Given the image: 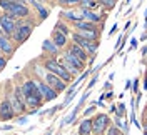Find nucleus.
<instances>
[{
  "label": "nucleus",
  "mask_w": 147,
  "mask_h": 135,
  "mask_svg": "<svg viewBox=\"0 0 147 135\" xmlns=\"http://www.w3.org/2000/svg\"><path fill=\"white\" fill-rule=\"evenodd\" d=\"M0 25H2V30H3V34L5 35H12L13 32H15V28H17V22H15V18L12 17L10 13H2L0 15Z\"/></svg>",
  "instance_id": "6"
},
{
  "label": "nucleus",
  "mask_w": 147,
  "mask_h": 135,
  "mask_svg": "<svg viewBox=\"0 0 147 135\" xmlns=\"http://www.w3.org/2000/svg\"><path fill=\"white\" fill-rule=\"evenodd\" d=\"M115 32H117V25H114V27H112V30H110V34H109V35H114Z\"/></svg>",
  "instance_id": "38"
},
{
  "label": "nucleus",
  "mask_w": 147,
  "mask_h": 135,
  "mask_svg": "<svg viewBox=\"0 0 147 135\" xmlns=\"http://www.w3.org/2000/svg\"><path fill=\"white\" fill-rule=\"evenodd\" d=\"M64 18L67 20H72V22H79V20H84L82 15H80V12H75V10H69V12H62L60 13Z\"/></svg>",
  "instance_id": "20"
},
{
  "label": "nucleus",
  "mask_w": 147,
  "mask_h": 135,
  "mask_svg": "<svg viewBox=\"0 0 147 135\" xmlns=\"http://www.w3.org/2000/svg\"><path fill=\"white\" fill-rule=\"evenodd\" d=\"M77 34L87 40H94V42L99 40V30H79Z\"/></svg>",
  "instance_id": "19"
},
{
  "label": "nucleus",
  "mask_w": 147,
  "mask_h": 135,
  "mask_svg": "<svg viewBox=\"0 0 147 135\" xmlns=\"http://www.w3.org/2000/svg\"><path fill=\"white\" fill-rule=\"evenodd\" d=\"M92 134V120H82L79 125V135H90Z\"/></svg>",
  "instance_id": "18"
},
{
  "label": "nucleus",
  "mask_w": 147,
  "mask_h": 135,
  "mask_svg": "<svg viewBox=\"0 0 147 135\" xmlns=\"http://www.w3.org/2000/svg\"><path fill=\"white\" fill-rule=\"evenodd\" d=\"M37 87L40 90V95L44 100H55L57 99V92H55L49 83H42V82H37Z\"/></svg>",
  "instance_id": "10"
},
{
  "label": "nucleus",
  "mask_w": 147,
  "mask_h": 135,
  "mask_svg": "<svg viewBox=\"0 0 147 135\" xmlns=\"http://www.w3.org/2000/svg\"><path fill=\"white\" fill-rule=\"evenodd\" d=\"M79 108H80V107L77 105V108H75V110H72V114H70V115H69V117H67V118L64 120L65 124H70V122H72L74 118H75V115H77V110H79Z\"/></svg>",
  "instance_id": "27"
},
{
  "label": "nucleus",
  "mask_w": 147,
  "mask_h": 135,
  "mask_svg": "<svg viewBox=\"0 0 147 135\" xmlns=\"http://www.w3.org/2000/svg\"><path fill=\"white\" fill-rule=\"evenodd\" d=\"M22 93H24V97H25V103L30 105V107H38V105H42V95H40V90L37 87V82L35 80H28L25 82L22 87Z\"/></svg>",
  "instance_id": "1"
},
{
  "label": "nucleus",
  "mask_w": 147,
  "mask_h": 135,
  "mask_svg": "<svg viewBox=\"0 0 147 135\" xmlns=\"http://www.w3.org/2000/svg\"><path fill=\"white\" fill-rule=\"evenodd\" d=\"M99 3H100V5H104L105 9H112V7L117 3V0H99Z\"/></svg>",
  "instance_id": "26"
},
{
  "label": "nucleus",
  "mask_w": 147,
  "mask_h": 135,
  "mask_svg": "<svg viewBox=\"0 0 147 135\" xmlns=\"http://www.w3.org/2000/svg\"><path fill=\"white\" fill-rule=\"evenodd\" d=\"M5 65H7V58L5 57H0V72L5 69Z\"/></svg>",
  "instance_id": "31"
},
{
  "label": "nucleus",
  "mask_w": 147,
  "mask_h": 135,
  "mask_svg": "<svg viewBox=\"0 0 147 135\" xmlns=\"http://www.w3.org/2000/svg\"><path fill=\"white\" fill-rule=\"evenodd\" d=\"M115 114H117V117H124V114H125V105L124 103H120L117 110H115Z\"/></svg>",
  "instance_id": "28"
},
{
  "label": "nucleus",
  "mask_w": 147,
  "mask_h": 135,
  "mask_svg": "<svg viewBox=\"0 0 147 135\" xmlns=\"http://www.w3.org/2000/svg\"><path fill=\"white\" fill-rule=\"evenodd\" d=\"M110 125V118L107 114H97L92 120V134L94 135H105L107 127Z\"/></svg>",
  "instance_id": "4"
},
{
  "label": "nucleus",
  "mask_w": 147,
  "mask_h": 135,
  "mask_svg": "<svg viewBox=\"0 0 147 135\" xmlns=\"http://www.w3.org/2000/svg\"><path fill=\"white\" fill-rule=\"evenodd\" d=\"M45 82L55 90V92H57V93H59V92H64V90L67 89V82L62 80L60 77H57V75L52 73V72H47L45 73Z\"/></svg>",
  "instance_id": "8"
},
{
  "label": "nucleus",
  "mask_w": 147,
  "mask_h": 135,
  "mask_svg": "<svg viewBox=\"0 0 147 135\" xmlns=\"http://www.w3.org/2000/svg\"><path fill=\"white\" fill-rule=\"evenodd\" d=\"M13 115H15V112L10 105L9 99L2 100V103H0V120H12Z\"/></svg>",
  "instance_id": "11"
},
{
  "label": "nucleus",
  "mask_w": 147,
  "mask_h": 135,
  "mask_svg": "<svg viewBox=\"0 0 147 135\" xmlns=\"http://www.w3.org/2000/svg\"><path fill=\"white\" fill-rule=\"evenodd\" d=\"M137 83H139V79H136V80H134V87H132V95L137 93Z\"/></svg>",
  "instance_id": "35"
},
{
  "label": "nucleus",
  "mask_w": 147,
  "mask_h": 135,
  "mask_svg": "<svg viewBox=\"0 0 147 135\" xmlns=\"http://www.w3.org/2000/svg\"><path fill=\"white\" fill-rule=\"evenodd\" d=\"M94 110H95V103H94L92 107H89V108H87V110H85L84 114H85V115H90V114H92V112H94Z\"/></svg>",
  "instance_id": "34"
},
{
  "label": "nucleus",
  "mask_w": 147,
  "mask_h": 135,
  "mask_svg": "<svg viewBox=\"0 0 147 135\" xmlns=\"http://www.w3.org/2000/svg\"><path fill=\"white\" fill-rule=\"evenodd\" d=\"M42 47H44V50H45V52H49V54H52V55L57 54V50H59V47H57L55 44H52L50 40H45V42L42 44Z\"/></svg>",
  "instance_id": "22"
},
{
  "label": "nucleus",
  "mask_w": 147,
  "mask_h": 135,
  "mask_svg": "<svg viewBox=\"0 0 147 135\" xmlns=\"http://www.w3.org/2000/svg\"><path fill=\"white\" fill-rule=\"evenodd\" d=\"M112 97H114V93H112V92H107L105 95H102V97H100V102H102L104 99H112Z\"/></svg>",
  "instance_id": "36"
},
{
  "label": "nucleus",
  "mask_w": 147,
  "mask_h": 135,
  "mask_svg": "<svg viewBox=\"0 0 147 135\" xmlns=\"http://www.w3.org/2000/svg\"><path fill=\"white\" fill-rule=\"evenodd\" d=\"M60 3H64V5H75V3H79L80 0H59Z\"/></svg>",
  "instance_id": "30"
},
{
  "label": "nucleus",
  "mask_w": 147,
  "mask_h": 135,
  "mask_svg": "<svg viewBox=\"0 0 147 135\" xmlns=\"http://www.w3.org/2000/svg\"><path fill=\"white\" fill-rule=\"evenodd\" d=\"M144 89L147 90V73H146V79H144Z\"/></svg>",
  "instance_id": "40"
},
{
  "label": "nucleus",
  "mask_w": 147,
  "mask_h": 135,
  "mask_svg": "<svg viewBox=\"0 0 147 135\" xmlns=\"http://www.w3.org/2000/svg\"><path fill=\"white\" fill-rule=\"evenodd\" d=\"M62 65H64L72 75H77V73L85 67V62H82L80 58H77V57L72 55L70 52H65L64 57H62Z\"/></svg>",
  "instance_id": "3"
},
{
  "label": "nucleus",
  "mask_w": 147,
  "mask_h": 135,
  "mask_svg": "<svg viewBox=\"0 0 147 135\" xmlns=\"http://www.w3.org/2000/svg\"><path fill=\"white\" fill-rule=\"evenodd\" d=\"M72 42L77 45H80L84 50L87 52L89 55H95V52H97V47H99V40H87V38H84V37H80L77 32L75 34H72Z\"/></svg>",
  "instance_id": "5"
},
{
  "label": "nucleus",
  "mask_w": 147,
  "mask_h": 135,
  "mask_svg": "<svg viewBox=\"0 0 147 135\" xmlns=\"http://www.w3.org/2000/svg\"><path fill=\"white\" fill-rule=\"evenodd\" d=\"M110 87H112V83H110V82H105V90L110 89Z\"/></svg>",
  "instance_id": "39"
},
{
  "label": "nucleus",
  "mask_w": 147,
  "mask_h": 135,
  "mask_svg": "<svg viewBox=\"0 0 147 135\" xmlns=\"http://www.w3.org/2000/svg\"><path fill=\"white\" fill-rule=\"evenodd\" d=\"M144 135H147V130H144Z\"/></svg>",
  "instance_id": "44"
},
{
  "label": "nucleus",
  "mask_w": 147,
  "mask_h": 135,
  "mask_svg": "<svg viewBox=\"0 0 147 135\" xmlns=\"http://www.w3.org/2000/svg\"><path fill=\"white\" fill-rule=\"evenodd\" d=\"M122 130H120L119 127H115L114 124H110L109 127H107V130H105V135H119Z\"/></svg>",
  "instance_id": "25"
},
{
  "label": "nucleus",
  "mask_w": 147,
  "mask_h": 135,
  "mask_svg": "<svg viewBox=\"0 0 147 135\" xmlns=\"http://www.w3.org/2000/svg\"><path fill=\"white\" fill-rule=\"evenodd\" d=\"M119 135H125V134H124V132H120V134H119Z\"/></svg>",
  "instance_id": "45"
},
{
  "label": "nucleus",
  "mask_w": 147,
  "mask_h": 135,
  "mask_svg": "<svg viewBox=\"0 0 147 135\" xmlns=\"http://www.w3.org/2000/svg\"><path fill=\"white\" fill-rule=\"evenodd\" d=\"M7 13H10L13 18H24V17L28 15V9H27V5H24V3L13 2V3L10 5V9L7 10Z\"/></svg>",
  "instance_id": "9"
},
{
  "label": "nucleus",
  "mask_w": 147,
  "mask_h": 135,
  "mask_svg": "<svg viewBox=\"0 0 147 135\" xmlns=\"http://www.w3.org/2000/svg\"><path fill=\"white\" fill-rule=\"evenodd\" d=\"M74 27L75 30H97V24H92L89 20H79V22H74Z\"/></svg>",
  "instance_id": "16"
},
{
  "label": "nucleus",
  "mask_w": 147,
  "mask_h": 135,
  "mask_svg": "<svg viewBox=\"0 0 147 135\" xmlns=\"http://www.w3.org/2000/svg\"><path fill=\"white\" fill-rule=\"evenodd\" d=\"M130 48H137V40L136 38H130Z\"/></svg>",
  "instance_id": "37"
},
{
  "label": "nucleus",
  "mask_w": 147,
  "mask_h": 135,
  "mask_svg": "<svg viewBox=\"0 0 147 135\" xmlns=\"http://www.w3.org/2000/svg\"><path fill=\"white\" fill-rule=\"evenodd\" d=\"M52 40H54V44L59 47V48H62L67 45V35H64L62 32H59V30H54V34H52Z\"/></svg>",
  "instance_id": "17"
},
{
  "label": "nucleus",
  "mask_w": 147,
  "mask_h": 135,
  "mask_svg": "<svg viewBox=\"0 0 147 135\" xmlns=\"http://www.w3.org/2000/svg\"><path fill=\"white\" fill-rule=\"evenodd\" d=\"M80 15H82L84 20H89V22H92V24H100L102 20V15H99L95 10L92 9H85V7H80Z\"/></svg>",
  "instance_id": "12"
},
{
  "label": "nucleus",
  "mask_w": 147,
  "mask_h": 135,
  "mask_svg": "<svg viewBox=\"0 0 147 135\" xmlns=\"http://www.w3.org/2000/svg\"><path fill=\"white\" fill-rule=\"evenodd\" d=\"M55 30H59V32H62V34H64V35H70V28L67 27V25H65L64 22H57V25H55Z\"/></svg>",
  "instance_id": "23"
},
{
  "label": "nucleus",
  "mask_w": 147,
  "mask_h": 135,
  "mask_svg": "<svg viewBox=\"0 0 147 135\" xmlns=\"http://www.w3.org/2000/svg\"><path fill=\"white\" fill-rule=\"evenodd\" d=\"M95 82H97V75H94V77H92V80L89 82V85H87V90H90L92 87L95 85Z\"/></svg>",
  "instance_id": "32"
},
{
  "label": "nucleus",
  "mask_w": 147,
  "mask_h": 135,
  "mask_svg": "<svg viewBox=\"0 0 147 135\" xmlns=\"http://www.w3.org/2000/svg\"><path fill=\"white\" fill-rule=\"evenodd\" d=\"M79 5H80V7H85V9L95 10L100 3H99V0H80V2H79Z\"/></svg>",
  "instance_id": "21"
},
{
  "label": "nucleus",
  "mask_w": 147,
  "mask_h": 135,
  "mask_svg": "<svg viewBox=\"0 0 147 135\" xmlns=\"http://www.w3.org/2000/svg\"><path fill=\"white\" fill-rule=\"evenodd\" d=\"M129 2H130V0H127V3H129Z\"/></svg>",
  "instance_id": "46"
},
{
  "label": "nucleus",
  "mask_w": 147,
  "mask_h": 135,
  "mask_svg": "<svg viewBox=\"0 0 147 135\" xmlns=\"http://www.w3.org/2000/svg\"><path fill=\"white\" fill-rule=\"evenodd\" d=\"M144 125H147V114L144 115Z\"/></svg>",
  "instance_id": "42"
},
{
  "label": "nucleus",
  "mask_w": 147,
  "mask_h": 135,
  "mask_svg": "<svg viewBox=\"0 0 147 135\" xmlns=\"http://www.w3.org/2000/svg\"><path fill=\"white\" fill-rule=\"evenodd\" d=\"M114 125L119 127V128L122 130V132H124V134H125V132L129 130V125H125V124H124V122L120 120V117H115V118H114Z\"/></svg>",
  "instance_id": "24"
},
{
  "label": "nucleus",
  "mask_w": 147,
  "mask_h": 135,
  "mask_svg": "<svg viewBox=\"0 0 147 135\" xmlns=\"http://www.w3.org/2000/svg\"><path fill=\"white\" fill-rule=\"evenodd\" d=\"M32 3H34V7H35L37 10H40L44 5H42V2H38V0H32Z\"/></svg>",
  "instance_id": "33"
},
{
  "label": "nucleus",
  "mask_w": 147,
  "mask_h": 135,
  "mask_svg": "<svg viewBox=\"0 0 147 135\" xmlns=\"http://www.w3.org/2000/svg\"><path fill=\"white\" fill-rule=\"evenodd\" d=\"M0 50L5 52L7 55H10L12 52H13V47H12V44H10V38L5 35V34L0 35Z\"/></svg>",
  "instance_id": "15"
},
{
  "label": "nucleus",
  "mask_w": 147,
  "mask_h": 135,
  "mask_svg": "<svg viewBox=\"0 0 147 135\" xmlns=\"http://www.w3.org/2000/svg\"><path fill=\"white\" fill-rule=\"evenodd\" d=\"M32 28H34L32 24H20V25H17L15 32L12 34V35H13V40L18 42V44L25 42L28 37H30V34H32Z\"/></svg>",
  "instance_id": "7"
},
{
  "label": "nucleus",
  "mask_w": 147,
  "mask_h": 135,
  "mask_svg": "<svg viewBox=\"0 0 147 135\" xmlns=\"http://www.w3.org/2000/svg\"><path fill=\"white\" fill-rule=\"evenodd\" d=\"M147 54V47H144V48H142V55H146Z\"/></svg>",
  "instance_id": "41"
},
{
  "label": "nucleus",
  "mask_w": 147,
  "mask_h": 135,
  "mask_svg": "<svg viewBox=\"0 0 147 135\" xmlns=\"http://www.w3.org/2000/svg\"><path fill=\"white\" fill-rule=\"evenodd\" d=\"M2 34H3V30H2V25H0V35H2Z\"/></svg>",
  "instance_id": "43"
},
{
  "label": "nucleus",
  "mask_w": 147,
  "mask_h": 135,
  "mask_svg": "<svg viewBox=\"0 0 147 135\" xmlns=\"http://www.w3.org/2000/svg\"><path fill=\"white\" fill-rule=\"evenodd\" d=\"M9 102H10V105H12V108H13V112H15V114H22V112L25 110V103L18 99L15 93L9 97Z\"/></svg>",
  "instance_id": "14"
},
{
  "label": "nucleus",
  "mask_w": 147,
  "mask_h": 135,
  "mask_svg": "<svg viewBox=\"0 0 147 135\" xmlns=\"http://www.w3.org/2000/svg\"><path fill=\"white\" fill-rule=\"evenodd\" d=\"M67 52H70L72 55H75V57H77V58H80L82 62H87V58H89V54H87V52L84 50L80 45L74 44V42H72V44L67 45Z\"/></svg>",
  "instance_id": "13"
},
{
  "label": "nucleus",
  "mask_w": 147,
  "mask_h": 135,
  "mask_svg": "<svg viewBox=\"0 0 147 135\" xmlns=\"http://www.w3.org/2000/svg\"><path fill=\"white\" fill-rule=\"evenodd\" d=\"M44 67H45V70L55 73L57 77H60V79H62V80H65V82H70V80H72V77H74L72 73L69 72V70L65 69L62 63L57 62V60H54V58H49V60L44 63Z\"/></svg>",
  "instance_id": "2"
},
{
  "label": "nucleus",
  "mask_w": 147,
  "mask_h": 135,
  "mask_svg": "<svg viewBox=\"0 0 147 135\" xmlns=\"http://www.w3.org/2000/svg\"><path fill=\"white\" fill-rule=\"evenodd\" d=\"M38 15H40V18L44 20V18H47V17H49V10H47V9H44V7H42V9L38 10Z\"/></svg>",
  "instance_id": "29"
}]
</instances>
